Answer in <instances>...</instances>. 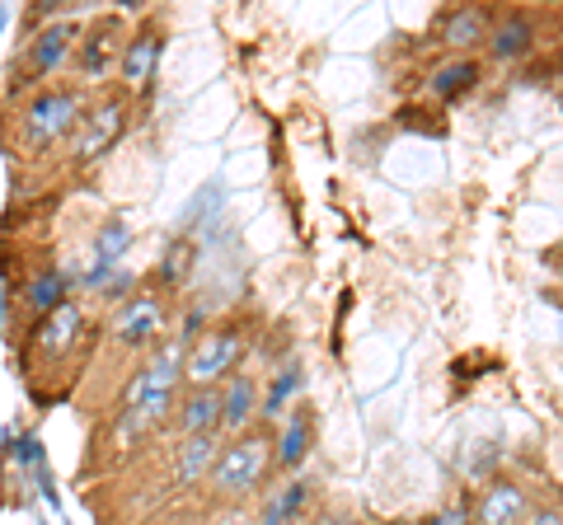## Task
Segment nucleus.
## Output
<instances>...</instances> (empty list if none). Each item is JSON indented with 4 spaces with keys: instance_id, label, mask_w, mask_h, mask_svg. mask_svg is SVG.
<instances>
[{
    "instance_id": "nucleus-1",
    "label": "nucleus",
    "mask_w": 563,
    "mask_h": 525,
    "mask_svg": "<svg viewBox=\"0 0 563 525\" xmlns=\"http://www.w3.org/2000/svg\"><path fill=\"white\" fill-rule=\"evenodd\" d=\"M273 469H277L273 432L254 427V432H244V436H235V442L221 446V460L207 479V498L217 506H244L250 498L263 493V483L273 479Z\"/></svg>"
},
{
    "instance_id": "nucleus-2",
    "label": "nucleus",
    "mask_w": 563,
    "mask_h": 525,
    "mask_svg": "<svg viewBox=\"0 0 563 525\" xmlns=\"http://www.w3.org/2000/svg\"><path fill=\"white\" fill-rule=\"evenodd\" d=\"M85 113H90V103H85V90L80 85H43V90H33L24 113H20V136L29 150H52V146H70V136L80 132Z\"/></svg>"
},
{
    "instance_id": "nucleus-3",
    "label": "nucleus",
    "mask_w": 563,
    "mask_h": 525,
    "mask_svg": "<svg viewBox=\"0 0 563 525\" xmlns=\"http://www.w3.org/2000/svg\"><path fill=\"white\" fill-rule=\"evenodd\" d=\"M244 347H250L244 324H235V320L211 324L184 357V390H221V384L240 371Z\"/></svg>"
},
{
    "instance_id": "nucleus-4",
    "label": "nucleus",
    "mask_w": 563,
    "mask_h": 525,
    "mask_svg": "<svg viewBox=\"0 0 563 525\" xmlns=\"http://www.w3.org/2000/svg\"><path fill=\"white\" fill-rule=\"evenodd\" d=\"M169 295L161 287H141L136 295H128V301H118L113 320H109V343L122 347V353L132 357H151L155 347H161V328L169 320Z\"/></svg>"
},
{
    "instance_id": "nucleus-5",
    "label": "nucleus",
    "mask_w": 563,
    "mask_h": 525,
    "mask_svg": "<svg viewBox=\"0 0 563 525\" xmlns=\"http://www.w3.org/2000/svg\"><path fill=\"white\" fill-rule=\"evenodd\" d=\"M128 94H109V99H99L90 103V113H85L80 122V132L70 136V160L76 165H95L103 160L118 142H122V132H128Z\"/></svg>"
},
{
    "instance_id": "nucleus-6",
    "label": "nucleus",
    "mask_w": 563,
    "mask_h": 525,
    "mask_svg": "<svg viewBox=\"0 0 563 525\" xmlns=\"http://www.w3.org/2000/svg\"><path fill=\"white\" fill-rule=\"evenodd\" d=\"M128 24L118 14H103L90 29L80 33V52H76V76L85 85H109L118 76V62H122V47H128Z\"/></svg>"
},
{
    "instance_id": "nucleus-7",
    "label": "nucleus",
    "mask_w": 563,
    "mask_h": 525,
    "mask_svg": "<svg viewBox=\"0 0 563 525\" xmlns=\"http://www.w3.org/2000/svg\"><path fill=\"white\" fill-rule=\"evenodd\" d=\"M76 52H80V29L70 20H52L43 29H33V38L24 43V71L38 80V90H43L52 76L76 66Z\"/></svg>"
},
{
    "instance_id": "nucleus-8",
    "label": "nucleus",
    "mask_w": 563,
    "mask_h": 525,
    "mask_svg": "<svg viewBox=\"0 0 563 525\" xmlns=\"http://www.w3.org/2000/svg\"><path fill=\"white\" fill-rule=\"evenodd\" d=\"M161 57H165L161 29H155V24L132 29L128 47H122V62H118V85H122V94H128V99L151 94L155 71H161Z\"/></svg>"
},
{
    "instance_id": "nucleus-9",
    "label": "nucleus",
    "mask_w": 563,
    "mask_h": 525,
    "mask_svg": "<svg viewBox=\"0 0 563 525\" xmlns=\"http://www.w3.org/2000/svg\"><path fill=\"white\" fill-rule=\"evenodd\" d=\"M536 512V498L531 488H526L521 479H488L479 488V498H474V525H526Z\"/></svg>"
},
{
    "instance_id": "nucleus-10",
    "label": "nucleus",
    "mask_w": 563,
    "mask_h": 525,
    "mask_svg": "<svg viewBox=\"0 0 563 525\" xmlns=\"http://www.w3.org/2000/svg\"><path fill=\"white\" fill-rule=\"evenodd\" d=\"M258 417H263V380L240 366V371L221 384V436L235 442V436L258 427Z\"/></svg>"
},
{
    "instance_id": "nucleus-11",
    "label": "nucleus",
    "mask_w": 563,
    "mask_h": 525,
    "mask_svg": "<svg viewBox=\"0 0 563 525\" xmlns=\"http://www.w3.org/2000/svg\"><path fill=\"white\" fill-rule=\"evenodd\" d=\"M80 328H85V310L80 301H62L52 314L33 320V334H29V357H47V361H62L70 347L80 343Z\"/></svg>"
},
{
    "instance_id": "nucleus-12",
    "label": "nucleus",
    "mask_w": 563,
    "mask_h": 525,
    "mask_svg": "<svg viewBox=\"0 0 563 525\" xmlns=\"http://www.w3.org/2000/svg\"><path fill=\"white\" fill-rule=\"evenodd\" d=\"M314 436H320V423H314V409L306 404H296L287 417H282V427H277V474H287L296 479L306 469V460L314 455Z\"/></svg>"
},
{
    "instance_id": "nucleus-13",
    "label": "nucleus",
    "mask_w": 563,
    "mask_h": 525,
    "mask_svg": "<svg viewBox=\"0 0 563 525\" xmlns=\"http://www.w3.org/2000/svg\"><path fill=\"white\" fill-rule=\"evenodd\" d=\"M536 47H540V29H536L531 14L512 10V14H498V20H493V33H488V57L493 62L517 66V62L531 57Z\"/></svg>"
},
{
    "instance_id": "nucleus-14",
    "label": "nucleus",
    "mask_w": 563,
    "mask_h": 525,
    "mask_svg": "<svg viewBox=\"0 0 563 525\" xmlns=\"http://www.w3.org/2000/svg\"><path fill=\"white\" fill-rule=\"evenodd\" d=\"M221 446H225L221 432H211V436H188V442H179V450L169 455L174 483H179V488H207L211 469H217V460H221Z\"/></svg>"
},
{
    "instance_id": "nucleus-15",
    "label": "nucleus",
    "mask_w": 563,
    "mask_h": 525,
    "mask_svg": "<svg viewBox=\"0 0 563 525\" xmlns=\"http://www.w3.org/2000/svg\"><path fill=\"white\" fill-rule=\"evenodd\" d=\"M488 33H493V14L479 10V5H455L446 10L442 29H437V38L451 57H470L474 47H488Z\"/></svg>"
},
{
    "instance_id": "nucleus-16",
    "label": "nucleus",
    "mask_w": 563,
    "mask_h": 525,
    "mask_svg": "<svg viewBox=\"0 0 563 525\" xmlns=\"http://www.w3.org/2000/svg\"><path fill=\"white\" fill-rule=\"evenodd\" d=\"M221 432V390H184L179 409H174V436H211Z\"/></svg>"
},
{
    "instance_id": "nucleus-17",
    "label": "nucleus",
    "mask_w": 563,
    "mask_h": 525,
    "mask_svg": "<svg viewBox=\"0 0 563 525\" xmlns=\"http://www.w3.org/2000/svg\"><path fill=\"white\" fill-rule=\"evenodd\" d=\"M70 272L57 268V262H47V268H33L29 272V282L20 291V305L33 314V320H43V314H52L62 301H70Z\"/></svg>"
},
{
    "instance_id": "nucleus-18",
    "label": "nucleus",
    "mask_w": 563,
    "mask_h": 525,
    "mask_svg": "<svg viewBox=\"0 0 563 525\" xmlns=\"http://www.w3.org/2000/svg\"><path fill=\"white\" fill-rule=\"evenodd\" d=\"M301 384H306V366L301 361L277 366V371L263 380V417H258V427L282 423V417L296 409V394H301Z\"/></svg>"
},
{
    "instance_id": "nucleus-19",
    "label": "nucleus",
    "mask_w": 563,
    "mask_h": 525,
    "mask_svg": "<svg viewBox=\"0 0 563 525\" xmlns=\"http://www.w3.org/2000/svg\"><path fill=\"white\" fill-rule=\"evenodd\" d=\"M310 493H314V483L306 474H296L277 488V493H268V502H263V512L254 525H296L301 521V512L310 506Z\"/></svg>"
},
{
    "instance_id": "nucleus-20",
    "label": "nucleus",
    "mask_w": 563,
    "mask_h": 525,
    "mask_svg": "<svg viewBox=\"0 0 563 525\" xmlns=\"http://www.w3.org/2000/svg\"><path fill=\"white\" fill-rule=\"evenodd\" d=\"M192 272H198V244H192V235H174L165 244V258H161V272H155V287L161 291H179L192 282Z\"/></svg>"
},
{
    "instance_id": "nucleus-21",
    "label": "nucleus",
    "mask_w": 563,
    "mask_h": 525,
    "mask_svg": "<svg viewBox=\"0 0 563 525\" xmlns=\"http://www.w3.org/2000/svg\"><path fill=\"white\" fill-rule=\"evenodd\" d=\"M474 85H479V62H474V57H451V62H442V66H432L428 94L442 99V103H451V99L470 94Z\"/></svg>"
},
{
    "instance_id": "nucleus-22",
    "label": "nucleus",
    "mask_w": 563,
    "mask_h": 525,
    "mask_svg": "<svg viewBox=\"0 0 563 525\" xmlns=\"http://www.w3.org/2000/svg\"><path fill=\"white\" fill-rule=\"evenodd\" d=\"M128 249H132V225L122 216H109L95 231V262H99V268H118V258Z\"/></svg>"
},
{
    "instance_id": "nucleus-23",
    "label": "nucleus",
    "mask_w": 563,
    "mask_h": 525,
    "mask_svg": "<svg viewBox=\"0 0 563 525\" xmlns=\"http://www.w3.org/2000/svg\"><path fill=\"white\" fill-rule=\"evenodd\" d=\"M422 525H474V506L455 502V506H442V512H432Z\"/></svg>"
},
{
    "instance_id": "nucleus-24",
    "label": "nucleus",
    "mask_w": 563,
    "mask_h": 525,
    "mask_svg": "<svg viewBox=\"0 0 563 525\" xmlns=\"http://www.w3.org/2000/svg\"><path fill=\"white\" fill-rule=\"evenodd\" d=\"M202 525H254V516L244 512V506H217L211 502V512H207Z\"/></svg>"
},
{
    "instance_id": "nucleus-25",
    "label": "nucleus",
    "mask_w": 563,
    "mask_h": 525,
    "mask_svg": "<svg viewBox=\"0 0 563 525\" xmlns=\"http://www.w3.org/2000/svg\"><path fill=\"white\" fill-rule=\"evenodd\" d=\"M306 525H362V516L343 512V506H324V512H314Z\"/></svg>"
},
{
    "instance_id": "nucleus-26",
    "label": "nucleus",
    "mask_w": 563,
    "mask_h": 525,
    "mask_svg": "<svg viewBox=\"0 0 563 525\" xmlns=\"http://www.w3.org/2000/svg\"><path fill=\"white\" fill-rule=\"evenodd\" d=\"M526 525H563V506H536Z\"/></svg>"
},
{
    "instance_id": "nucleus-27",
    "label": "nucleus",
    "mask_w": 563,
    "mask_h": 525,
    "mask_svg": "<svg viewBox=\"0 0 563 525\" xmlns=\"http://www.w3.org/2000/svg\"><path fill=\"white\" fill-rule=\"evenodd\" d=\"M0 334H5V282H0Z\"/></svg>"
},
{
    "instance_id": "nucleus-28",
    "label": "nucleus",
    "mask_w": 563,
    "mask_h": 525,
    "mask_svg": "<svg viewBox=\"0 0 563 525\" xmlns=\"http://www.w3.org/2000/svg\"><path fill=\"white\" fill-rule=\"evenodd\" d=\"M554 262H559V272H563V244H559V254H554Z\"/></svg>"
},
{
    "instance_id": "nucleus-29",
    "label": "nucleus",
    "mask_w": 563,
    "mask_h": 525,
    "mask_svg": "<svg viewBox=\"0 0 563 525\" xmlns=\"http://www.w3.org/2000/svg\"><path fill=\"white\" fill-rule=\"evenodd\" d=\"M5 20H10V14H5V5H0V29H5Z\"/></svg>"
},
{
    "instance_id": "nucleus-30",
    "label": "nucleus",
    "mask_w": 563,
    "mask_h": 525,
    "mask_svg": "<svg viewBox=\"0 0 563 525\" xmlns=\"http://www.w3.org/2000/svg\"><path fill=\"white\" fill-rule=\"evenodd\" d=\"M399 525H404V521H399Z\"/></svg>"
}]
</instances>
